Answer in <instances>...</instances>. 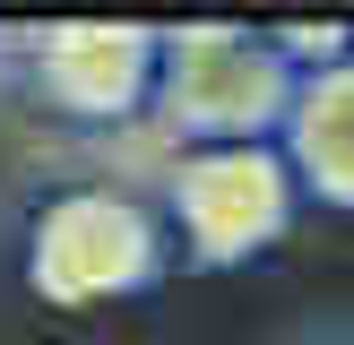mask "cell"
Segmentation results:
<instances>
[{
	"label": "cell",
	"instance_id": "cell-3",
	"mask_svg": "<svg viewBox=\"0 0 354 345\" xmlns=\"http://www.w3.org/2000/svg\"><path fill=\"white\" fill-rule=\"evenodd\" d=\"M286 147H294V172L328 207H354V52H337L303 78V95L286 112Z\"/></svg>",
	"mask_w": 354,
	"mask_h": 345
},
{
	"label": "cell",
	"instance_id": "cell-1",
	"mask_svg": "<svg viewBox=\"0 0 354 345\" xmlns=\"http://www.w3.org/2000/svg\"><path fill=\"white\" fill-rule=\"evenodd\" d=\"M294 95H303V69L259 34H190V43H173V121L182 130L251 147L259 130H277L294 112Z\"/></svg>",
	"mask_w": 354,
	"mask_h": 345
},
{
	"label": "cell",
	"instance_id": "cell-4",
	"mask_svg": "<svg viewBox=\"0 0 354 345\" xmlns=\"http://www.w3.org/2000/svg\"><path fill=\"white\" fill-rule=\"evenodd\" d=\"M44 259H52V285H69V293L121 285V276H138V259H147V233H138L130 207L86 199V207H61V216H52Z\"/></svg>",
	"mask_w": 354,
	"mask_h": 345
},
{
	"label": "cell",
	"instance_id": "cell-2",
	"mask_svg": "<svg viewBox=\"0 0 354 345\" xmlns=\"http://www.w3.org/2000/svg\"><path fill=\"white\" fill-rule=\"evenodd\" d=\"M286 216H294V172L268 147H216L182 172V224L207 259H242L277 241Z\"/></svg>",
	"mask_w": 354,
	"mask_h": 345
}]
</instances>
